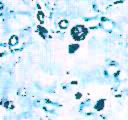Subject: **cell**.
<instances>
[{"label":"cell","instance_id":"4","mask_svg":"<svg viewBox=\"0 0 128 120\" xmlns=\"http://www.w3.org/2000/svg\"><path fill=\"white\" fill-rule=\"evenodd\" d=\"M105 106V99H100L96 102L95 104V110L96 111H101Z\"/></svg>","mask_w":128,"mask_h":120},{"label":"cell","instance_id":"7","mask_svg":"<svg viewBox=\"0 0 128 120\" xmlns=\"http://www.w3.org/2000/svg\"><path fill=\"white\" fill-rule=\"evenodd\" d=\"M58 26H59L60 29H66L69 26V22L66 19H62V20H60L58 22Z\"/></svg>","mask_w":128,"mask_h":120},{"label":"cell","instance_id":"6","mask_svg":"<svg viewBox=\"0 0 128 120\" xmlns=\"http://www.w3.org/2000/svg\"><path fill=\"white\" fill-rule=\"evenodd\" d=\"M37 19L38 21L40 22V25H43L44 24V20H45V14L42 10H39L37 12Z\"/></svg>","mask_w":128,"mask_h":120},{"label":"cell","instance_id":"5","mask_svg":"<svg viewBox=\"0 0 128 120\" xmlns=\"http://www.w3.org/2000/svg\"><path fill=\"white\" fill-rule=\"evenodd\" d=\"M79 47H80V45H79L78 43L70 44V45L68 46V52H69V54H73V53H75V52L79 49Z\"/></svg>","mask_w":128,"mask_h":120},{"label":"cell","instance_id":"2","mask_svg":"<svg viewBox=\"0 0 128 120\" xmlns=\"http://www.w3.org/2000/svg\"><path fill=\"white\" fill-rule=\"evenodd\" d=\"M19 42V38L17 35H11L10 38H9V41H8V45L9 46H15L17 45Z\"/></svg>","mask_w":128,"mask_h":120},{"label":"cell","instance_id":"8","mask_svg":"<svg viewBox=\"0 0 128 120\" xmlns=\"http://www.w3.org/2000/svg\"><path fill=\"white\" fill-rule=\"evenodd\" d=\"M1 105H3V107H5L6 109H13L14 108V105H13V102H11V101H4V102H2V104Z\"/></svg>","mask_w":128,"mask_h":120},{"label":"cell","instance_id":"9","mask_svg":"<svg viewBox=\"0 0 128 120\" xmlns=\"http://www.w3.org/2000/svg\"><path fill=\"white\" fill-rule=\"evenodd\" d=\"M81 97H82V94H81L80 92H78V93L75 94V98H76V99H80Z\"/></svg>","mask_w":128,"mask_h":120},{"label":"cell","instance_id":"1","mask_svg":"<svg viewBox=\"0 0 128 120\" xmlns=\"http://www.w3.org/2000/svg\"><path fill=\"white\" fill-rule=\"evenodd\" d=\"M70 33H71V36L74 40L82 41L88 35V29L84 25H76L71 29Z\"/></svg>","mask_w":128,"mask_h":120},{"label":"cell","instance_id":"3","mask_svg":"<svg viewBox=\"0 0 128 120\" xmlns=\"http://www.w3.org/2000/svg\"><path fill=\"white\" fill-rule=\"evenodd\" d=\"M37 30H38V32H39V34H40V36L42 37V38H46V35H47V33H48V31H47V29L46 28H44L43 27V25H38L37 26Z\"/></svg>","mask_w":128,"mask_h":120}]
</instances>
